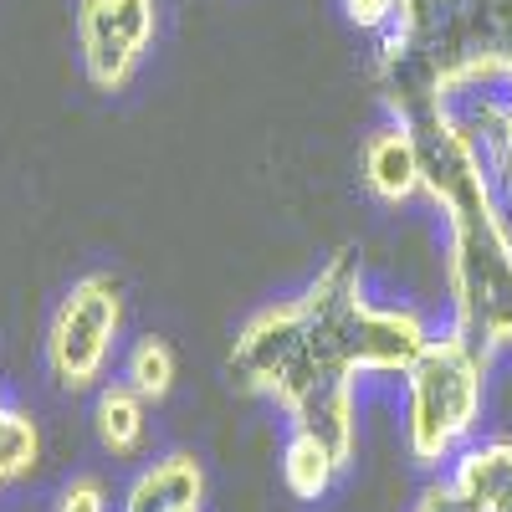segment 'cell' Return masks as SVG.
Returning a JSON list of instances; mask_svg holds the SVG:
<instances>
[{
  "mask_svg": "<svg viewBox=\"0 0 512 512\" xmlns=\"http://www.w3.org/2000/svg\"><path fill=\"white\" fill-rule=\"evenodd\" d=\"M415 308H379L364 297L359 256L338 251L308 292L262 308L231 344L241 390L267 395L287 415V436L323 446L338 466L359 446V374H405L431 344Z\"/></svg>",
  "mask_w": 512,
  "mask_h": 512,
  "instance_id": "1",
  "label": "cell"
},
{
  "mask_svg": "<svg viewBox=\"0 0 512 512\" xmlns=\"http://www.w3.org/2000/svg\"><path fill=\"white\" fill-rule=\"evenodd\" d=\"M420 149V190L446 216L451 328L497 349L512 323V226L482 139L456 113L410 118Z\"/></svg>",
  "mask_w": 512,
  "mask_h": 512,
  "instance_id": "2",
  "label": "cell"
},
{
  "mask_svg": "<svg viewBox=\"0 0 512 512\" xmlns=\"http://www.w3.org/2000/svg\"><path fill=\"white\" fill-rule=\"evenodd\" d=\"M487 369H492V349L446 328L400 374L405 379V451L415 466H456V456L472 446L482 405H487Z\"/></svg>",
  "mask_w": 512,
  "mask_h": 512,
  "instance_id": "3",
  "label": "cell"
},
{
  "mask_svg": "<svg viewBox=\"0 0 512 512\" xmlns=\"http://www.w3.org/2000/svg\"><path fill=\"white\" fill-rule=\"evenodd\" d=\"M118 328H123L118 282L108 272L77 277L52 313V328H47V369L57 379V390H67V395L93 390L113 359Z\"/></svg>",
  "mask_w": 512,
  "mask_h": 512,
  "instance_id": "4",
  "label": "cell"
},
{
  "mask_svg": "<svg viewBox=\"0 0 512 512\" xmlns=\"http://www.w3.org/2000/svg\"><path fill=\"white\" fill-rule=\"evenodd\" d=\"M154 26H159L154 0H82L77 52H82V72H88L98 93L128 88V77L139 72L154 41Z\"/></svg>",
  "mask_w": 512,
  "mask_h": 512,
  "instance_id": "5",
  "label": "cell"
},
{
  "mask_svg": "<svg viewBox=\"0 0 512 512\" xmlns=\"http://www.w3.org/2000/svg\"><path fill=\"white\" fill-rule=\"evenodd\" d=\"M359 169H364V185L374 200L384 205H405L410 195H420V149H415V134L410 123H384L364 139V154H359Z\"/></svg>",
  "mask_w": 512,
  "mask_h": 512,
  "instance_id": "6",
  "label": "cell"
},
{
  "mask_svg": "<svg viewBox=\"0 0 512 512\" xmlns=\"http://www.w3.org/2000/svg\"><path fill=\"white\" fill-rule=\"evenodd\" d=\"M200 502H205L200 461L190 451H175V456H159L128 482L118 512H200Z\"/></svg>",
  "mask_w": 512,
  "mask_h": 512,
  "instance_id": "7",
  "label": "cell"
},
{
  "mask_svg": "<svg viewBox=\"0 0 512 512\" xmlns=\"http://www.w3.org/2000/svg\"><path fill=\"white\" fill-rule=\"evenodd\" d=\"M451 482L482 512H512V441L466 446L451 466Z\"/></svg>",
  "mask_w": 512,
  "mask_h": 512,
  "instance_id": "8",
  "label": "cell"
},
{
  "mask_svg": "<svg viewBox=\"0 0 512 512\" xmlns=\"http://www.w3.org/2000/svg\"><path fill=\"white\" fill-rule=\"evenodd\" d=\"M93 431L108 456H134L149 436V400L139 390H128L123 379L108 384V390H98V405H93Z\"/></svg>",
  "mask_w": 512,
  "mask_h": 512,
  "instance_id": "9",
  "label": "cell"
},
{
  "mask_svg": "<svg viewBox=\"0 0 512 512\" xmlns=\"http://www.w3.org/2000/svg\"><path fill=\"white\" fill-rule=\"evenodd\" d=\"M338 472H344V466H338L323 446H313L303 436H287V446H282V482H287L292 497H303V502L328 497V487L338 482Z\"/></svg>",
  "mask_w": 512,
  "mask_h": 512,
  "instance_id": "10",
  "label": "cell"
},
{
  "mask_svg": "<svg viewBox=\"0 0 512 512\" xmlns=\"http://www.w3.org/2000/svg\"><path fill=\"white\" fill-rule=\"evenodd\" d=\"M123 384L128 390H139L144 400H164L175 390V349L164 344V338H139L134 349L123 359Z\"/></svg>",
  "mask_w": 512,
  "mask_h": 512,
  "instance_id": "11",
  "label": "cell"
},
{
  "mask_svg": "<svg viewBox=\"0 0 512 512\" xmlns=\"http://www.w3.org/2000/svg\"><path fill=\"white\" fill-rule=\"evenodd\" d=\"M36 456H41V431L0 400V487L16 482L21 472H31Z\"/></svg>",
  "mask_w": 512,
  "mask_h": 512,
  "instance_id": "12",
  "label": "cell"
},
{
  "mask_svg": "<svg viewBox=\"0 0 512 512\" xmlns=\"http://www.w3.org/2000/svg\"><path fill=\"white\" fill-rule=\"evenodd\" d=\"M410 512H482V507H477L472 497H466V492L446 477V482H431V487H425V492L415 497V507H410Z\"/></svg>",
  "mask_w": 512,
  "mask_h": 512,
  "instance_id": "13",
  "label": "cell"
},
{
  "mask_svg": "<svg viewBox=\"0 0 512 512\" xmlns=\"http://www.w3.org/2000/svg\"><path fill=\"white\" fill-rule=\"evenodd\" d=\"M57 512H108V502H103V487H98L93 477H82V482H72V487L62 492Z\"/></svg>",
  "mask_w": 512,
  "mask_h": 512,
  "instance_id": "14",
  "label": "cell"
},
{
  "mask_svg": "<svg viewBox=\"0 0 512 512\" xmlns=\"http://www.w3.org/2000/svg\"><path fill=\"white\" fill-rule=\"evenodd\" d=\"M507 344H512V323H507V333H502V344H497V349H507Z\"/></svg>",
  "mask_w": 512,
  "mask_h": 512,
  "instance_id": "15",
  "label": "cell"
}]
</instances>
